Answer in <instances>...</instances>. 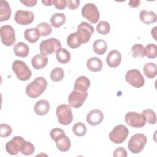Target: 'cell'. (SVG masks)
Returning <instances> with one entry per match:
<instances>
[{
  "label": "cell",
  "mask_w": 157,
  "mask_h": 157,
  "mask_svg": "<svg viewBox=\"0 0 157 157\" xmlns=\"http://www.w3.org/2000/svg\"><path fill=\"white\" fill-rule=\"evenodd\" d=\"M54 141L55 142L57 148L61 152L67 151L71 147V140L69 137L66 136L65 133L58 136Z\"/></svg>",
  "instance_id": "e0dca14e"
},
{
  "label": "cell",
  "mask_w": 157,
  "mask_h": 157,
  "mask_svg": "<svg viewBox=\"0 0 157 157\" xmlns=\"http://www.w3.org/2000/svg\"><path fill=\"white\" fill-rule=\"evenodd\" d=\"M61 48V42L56 38L54 37L42 40L39 45V49L41 53L45 55H51Z\"/></svg>",
  "instance_id": "5b68a950"
},
{
  "label": "cell",
  "mask_w": 157,
  "mask_h": 157,
  "mask_svg": "<svg viewBox=\"0 0 157 157\" xmlns=\"http://www.w3.org/2000/svg\"><path fill=\"white\" fill-rule=\"evenodd\" d=\"M145 75L149 78H153L157 74V66L154 63H147L143 67Z\"/></svg>",
  "instance_id": "f1b7e54d"
},
{
  "label": "cell",
  "mask_w": 157,
  "mask_h": 157,
  "mask_svg": "<svg viewBox=\"0 0 157 157\" xmlns=\"http://www.w3.org/2000/svg\"><path fill=\"white\" fill-rule=\"evenodd\" d=\"M147 142V137L140 133L135 134L129 140L128 147L129 150L134 153H139L142 151Z\"/></svg>",
  "instance_id": "3957f363"
},
{
  "label": "cell",
  "mask_w": 157,
  "mask_h": 157,
  "mask_svg": "<svg viewBox=\"0 0 157 157\" xmlns=\"http://www.w3.org/2000/svg\"><path fill=\"white\" fill-rule=\"evenodd\" d=\"M110 30V26L107 21H101L96 26V31L102 35L107 34Z\"/></svg>",
  "instance_id": "8d00e7d4"
},
{
  "label": "cell",
  "mask_w": 157,
  "mask_h": 157,
  "mask_svg": "<svg viewBox=\"0 0 157 157\" xmlns=\"http://www.w3.org/2000/svg\"><path fill=\"white\" fill-rule=\"evenodd\" d=\"M67 45L73 49L79 47L82 44L80 42L76 33H71L67 37Z\"/></svg>",
  "instance_id": "d6a6232c"
},
{
  "label": "cell",
  "mask_w": 157,
  "mask_h": 157,
  "mask_svg": "<svg viewBox=\"0 0 157 157\" xmlns=\"http://www.w3.org/2000/svg\"><path fill=\"white\" fill-rule=\"evenodd\" d=\"M79 0H68L67 1V6L69 9H75L80 5Z\"/></svg>",
  "instance_id": "7bdbcfd3"
},
{
  "label": "cell",
  "mask_w": 157,
  "mask_h": 157,
  "mask_svg": "<svg viewBox=\"0 0 157 157\" xmlns=\"http://www.w3.org/2000/svg\"><path fill=\"white\" fill-rule=\"evenodd\" d=\"M25 139L21 136H15L6 144V151L11 155H17L20 151Z\"/></svg>",
  "instance_id": "4fadbf2b"
},
{
  "label": "cell",
  "mask_w": 157,
  "mask_h": 157,
  "mask_svg": "<svg viewBox=\"0 0 157 157\" xmlns=\"http://www.w3.org/2000/svg\"><path fill=\"white\" fill-rule=\"evenodd\" d=\"M47 82L44 77H37L26 88V94L31 98H36L45 91Z\"/></svg>",
  "instance_id": "6da1fadb"
},
{
  "label": "cell",
  "mask_w": 157,
  "mask_h": 157,
  "mask_svg": "<svg viewBox=\"0 0 157 157\" xmlns=\"http://www.w3.org/2000/svg\"><path fill=\"white\" fill-rule=\"evenodd\" d=\"M94 27L87 22H81L77 26V36L81 44L87 43L94 33Z\"/></svg>",
  "instance_id": "52a82bcc"
},
{
  "label": "cell",
  "mask_w": 157,
  "mask_h": 157,
  "mask_svg": "<svg viewBox=\"0 0 157 157\" xmlns=\"http://www.w3.org/2000/svg\"><path fill=\"white\" fill-rule=\"evenodd\" d=\"M13 52L15 55L18 57L25 58L29 53V47L24 42H20L13 47Z\"/></svg>",
  "instance_id": "cb8c5ba5"
},
{
  "label": "cell",
  "mask_w": 157,
  "mask_h": 157,
  "mask_svg": "<svg viewBox=\"0 0 157 157\" xmlns=\"http://www.w3.org/2000/svg\"><path fill=\"white\" fill-rule=\"evenodd\" d=\"M121 61V55L117 50H111L106 57L107 65L112 68L118 67Z\"/></svg>",
  "instance_id": "2e32d148"
},
{
  "label": "cell",
  "mask_w": 157,
  "mask_h": 157,
  "mask_svg": "<svg viewBox=\"0 0 157 157\" xmlns=\"http://www.w3.org/2000/svg\"><path fill=\"white\" fill-rule=\"evenodd\" d=\"M104 119V115L102 111L98 109L91 110L86 116V121L91 126L99 124Z\"/></svg>",
  "instance_id": "9a60e30c"
},
{
  "label": "cell",
  "mask_w": 157,
  "mask_h": 157,
  "mask_svg": "<svg viewBox=\"0 0 157 157\" xmlns=\"http://www.w3.org/2000/svg\"><path fill=\"white\" fill-rule=\"evenodd\" d=\"M87 91L82 92L74 90L68 96V102L71 107L77 109L83 104L87 98Z\"/></svg>",
  "instance_id": "7c38bea8"
},
{
  "label": "cell",
  "mask_w": 157,
  "mask_h": 157,
  "mask_svg": "<svg viewBox=\"0 0 157 157\" xmlns=\"http://www.w3.org/2000/svg\"><path fill=\"white\" fill-rule=\"evenodd\" d=\"M129 135V130L123 124H118L113 128L109 134L110 140L115 144H121L124 142Z\"/></svg>",
  "instance_id": "8992f818"
},
{
  "label": "cell",
  "mask_w": 157,
  "mask_h": 157,
  "mask_svg": "<svg viewBox=\"0 0 157 157\" xmlns=\"http://www.w3.org/2000/svg\"><path fill=\"white\" fill-rule=\"evenodd\" d=\"M48 58L46 55L40 53L35 55L31 59V64L35 69H42L47 66Z\"/></svg>",
  "instance_id": "ac0fdd59"
},
{
  "label": "cell",
  "mask_w": 157,
  "mask_h": 157,
  "mask_svg": "<svg viewBox=\"0 0 157 157\" xmlns=\"http://www.w3.org/2000/svg\"><path fill=\"white\" fill-rule=\"evenodd\" d=\"M2 43L7 47L12 46L15 42V32L13 27L9 25L2 26L0 28Z\"/></svg>",
  "instance_id": "30bf717a"
},
{
  "label": "cell",
  "mask_w": 157,
  "mask_h": 157,
  "mask_svg": "<svg viewBox=\"0 0 157 157\" xmlns=\"http://www.w3.org/2000/svg\"><path fill=\"white\" fill-rule=\"evenodd\" d=\"M12 10L7 1H1L0 2V21L8 20L11 16Z\"/></svg>",
  "instance_id": "44dd1931"
},
{
  "label": "cell",
  "mask_w": 157,
  "mask_h": 157,
  "mask_svg": "<svg viewBox=\"0 0 157 157\" xmlns=\"http://www.w3.org/2000/svg\"><path fill=\"white\" fill-rule=\"evenodd\" d=\"M40 36H47L52 32V28L50 25L46 22H42L37 25L36 27Z\"/></svg>",
  "instance_id": "4dcf8cb0"
},
{
  "label": "cell",
  "mask_w": 157,
  "mask_h": 157,
  "mask_svg": "<svg viewBox=\"0 0 157 157\" xmlns=\"http://www.w3.org/2000/svg\"><path fill=\"white\" fill-rule=\"evenodd\" d=\"M20 2H21L23 5H25L26 7H34L36 5L37 3V1L36 0H25V1H20Z\"/></svg>",
  "instance_id": "ee69618b"
},
{
  "label": "cell",
  "mask_w": 157,
  "mask_h": 157,
  "mask_svg": "<svg viewBox=\"0 0 157 157\" xmlns=\"http://www.w3.org/2000/svg\"><path fill=\"white\" fill-rule=\"evenodd\" d=\"M50 105L48 101L41 99L37 101L34 107V112L40 116L46 115L50 110Z\"/></svg>",
  "instance_id": "ffe728a7"
},
{
  "label": "cell",
  "mask_w": 157,
  "mask_h": 157,
  "mask_svg": "<svg viewBox=\"0 0 157 157\" xmlns=\"http://www.w3.org/2000/svg\"><path fill=\"white\" fill-rule=\"evenodd\" d=\"M93 48L95 53L99 55H104L107 51V42L103 39H98L94 42Z\"/></svg>",
  "instance_id": "4316f807"
},
{
  "label": "cell",
  "mask_w": 157,
  "mask_h": 157,
  "mask_svg": "<svg viewBox=\"0 0 157 157\" xmlns=\"http://www.w3.org/2000/svg\"><path fill=\"white\" fill-rule=\"evenodd\" d=\"M64 133H65V132H64V130H63L62 129L59 128H55L51 130L50 135V137L52 138V139L54 140L56 138H57L58 136H59L60 135H61Z\"/></svg>",
  "instance_id": "ab89813d"
},
{
  "label": "cell",
  "mask_w": 157,
  "mask_h": 157,
  "mask_svg": "<svg viewBox=\"0 0 157 157\" xmlns=\"http://www.w3.org/2000/svg\"><path fill=\"white\" fill-rule=\"evenodd\" d=\"M125 80L135 88H141L144 85L145 79L141 72L137 69H130L125 75Z\"/></svg>",
  "instance_id": "9c48e42d"
},
{
  "label": "cell",
  "mask_w": 157,
  "mask_h": 157,
  "mask_svg": "<svg viewBox=\"0 0 157 157\" xmlns=\"http://www.w3.org/2000/svg\"><path fill=\"white\" fill-rule=\"evenodd\" d=\"M82 16L90 23H96L100 18V13L97 6L93 3H87L82 9Z\"/></svg>",
  "instance_id": "ba28073f"
},
{
  "label": "cell",
  "mask_w": 157,
  "mask_h": 157,
  "mask_svg": "<svg viewBox=\"0 0 157 157\" xmlns=\"http://www.w3.org/2000/svg\"><path fill=\"white\" fill-rule=\"evenodd\" d=\"M34 19V15L31 11L18 10L15 12L14 20L20 25H28L31 24Z\"/></svg>",
  "instance_id": "5bb4252c"
},
{
  "label": "cell",
  "mask_w": 157,
  "mask_h": 157,
  "mask_svg": "<svg viewBox=\"0 0 157 157\" xmlns=\"http://www.w3.org/2000/svg\"><path fill=\"white\" fill-rule=\"evenodd\" d=\"M142 115L144 117L146 122L150 124H155L156 123V113L152 109H145L142 112Z\"/></svg>",
  "instance_id": "f546056e"
},
{
  "label": "cell",
  "mask_w": 157,
  "mask_h": 157,
  "mask_svg": "<svg viewBox=\"0 0 157 157\" xmlns=\"http://www.w3.org/2000/svg\"><path fill=\"white\" fill-rule=\"evenodd\" d=\"M50 78L52 81L57 82L63 80L64 76V72L61 67H55L50 72Z\"/></svg>",
  "instance_id": "836d02e7"
},
{
  "label": "cell",
  "mask_w": 157,
  "mask_h": 157,
  "mask_svg": "<svg viewBox=\"0 0 157 157\" xmlns=\"http://www.w3.org/2000/svg\"><path fill=\"white\" fill-rule=\"evenodd\" d=\"M90 86V80L86 76H80L78 77L74 83V90L85 92Z\"/></svg>",
  "instance_id": "d6986e66"
},
{
  "label": "cell",
  "mask_w": 157,
  "mask_h": 157,
  "mask_svg": "<svg viewBox=\"0 0 157 157\" xmlns=\"http://www.w3.org/2000/svg\"><path fill=\"white\" fill-rule=\"evenodd\" d=\"M56 58L61 64H66L71 59V54L66 48H61L56 52Z\"/></svg>",
  "instance_id": "83f0119b"
},
{
  "label": "cell",
  "mask_w": 157,
  "mask_h": 157,
  "mask_svg": "<svg viewBox=\"0 0 157 157\" xmlns=\"http://www.w3.org/2000/svg\"><path fill=\"white\" fill-rule=\"evenodd\" d=\"M139 18L142 23L149 25L156 21L157 16L153 11H147L145 10H142L139 13Z\"/></svg>",
  "instance_id": "7402d4cb"
},
{
  "label": "cell",
  "mask_w": 157,
  "mask_h": 157,
  "mask_svg": "<svg viewBox=\"0 0 157 157\" xmlns=\"http://www.w3.org/2000/svg\"><path fill=\"white\" fill-rule=\"evenodd\" d=\"M113 155L114 157H126L128 154L125 148L123 147H118L114 150Z\"/></svg>",
  "instance_id": "60d3db41"
},
{
  "label": "cell",
  "mask_w": 157,
  "mask_h": 157,
  "mask_svg": "<svg viewBox=\"0 0 157 157\" xmlns=\"http://www.w3.org/2000/svg\"><path fill=\"white\" fill-rule=\"evenodd\" d=\"M145 56L148 58H155L157 56V47L154 44H149L144 48Z\"/></svg>",
  "instance_id": "d590c367"
},
{
  "label": "cell",
  "mask_w": 157,
  "mask_h": 157,
  "mask_svg": "<svg viewBox=\"0 0 157 157\" xmlns=\"http://www.w3.org/2000/svg\"><path fill=\"white\" fill-rule=\"evenodd\" d=\"M24 37L28 42L30 43H35L39 39L40 35L36 28H32L26 29L25 31Z\"/></svg>",
  "instance_id": "d4e9b609"
},
{
  "label": "cell",
  "mask_w": 157,
  "mask_h": 157,
  "mask_svg": "<svg viewBox=\"0 0 157 157\" xmlns=\"http://www.w3.org/2000/svg\"><path fill=\"white\" fill-rule=\"evenodd\" d=\"M12 69L17 78L21 81H26L31 77L32 72L31 69L26 64L22 61H14L12 63Z\"/></svg>",
  "instance_id": "7a4b0ae2"
},
{
  "label": "cell",
  "mask_w": 157,
  "mask_h": 157,
  "mask_svg": "<svg viewBox=\"0 0 157 157\" xmlns=\"http://www.w3.org/2000/svg\"><path fill=\"white\" fill-rule=\"evenodd\" d=\"M42 4H44L45 6H52V1H50V0H48V1H42Z\"/></svg>",
  "instance_id": "bcb514c9"
},
{
  "label": "cell",
  "mask_w": 157,
  "mask_h": 157,
  "mask_svg": "<svg viewBox=\"0 0 157 157\" xmlns=\"http://www.w3.org/2000/svg\"><path fill=\"white\" fill-rule=\"evenodd\" d=\"M72 131L75 136L78 137H82L86 133L87 128L85 124L81 122H78L73 126Z\"/></svg>",
  "instance_id": "e575fe53"
},
{
  "label": "cell",
  "mask_w": 157,
  "mask_h": 157,
  "mask_svg": "<svg viewBox=\"0 0 157 157\" xmlns=\"http://www.w3.org/2000/svg\"><path fill=\"white\" fill-rule=\"evenodd\" d=\"M52 4L56 9L59 10L64 9L67 6V1L65 0H53Z\"/></svg>",
  "instance_id": "b9f144b4"
},
{
  "label": "cell",
  "mask_w": 157,
  "mask_h": 157,
  "mask_svg": "<svg viewBox=\"0 0 157 157\" xmlns=\"http://www.w3.org/2000/svg\"><path fill=\"white\" fill-rule=\"evenodd\" d=\"M131 53L132 56L135 58H144L145 56L144 47L140 44H135L131 47Z\"/></svg>",
  "instance_id": "1f68e13d"
},
{
  "label": "cell",
  "mask_w": 157,
  "mask_h": 157,
  "mask_svg": "<svg viewBox=\"0 0 157 157\" xmlns=\"http://www.w3.org/2000/svg\"><path fill=\"white\" fill-rule=\"evenodd\" d=\"M102 61L97 57H91L86 61L87 68L92 72H98L101 71L102 68Z\"/></svg>",
  "instance_id": "603a6c76"
},
{
  "label": "cell",
  "mask_w": 157,
  "mask_h": 157,
  "mask_svg": "<svg viewBox=\"0 0 157 157\" xmlns=\"http://www.w3.org/2000/svg\"><path fill=\"white\" fill-rule=\"evenodd\" d=\"M139 4H140V1L139 0H131L129 2V6L131 7L135 8V7H139Z\"/></svg>",
  "instance_id": "f6af8a7d"
},
{
  "label": "cell",
  "mask_w": 157,
  "mask_h": 157,
  "mask_svg": "<svg viewBox=\"0 0 157 157\" xmlns=\"http://www.w3.org/2000/svg\"><path fill=\"white\" fill-rule=\"evenodd\" d=\"M12 132L10 126L7 124L1 123L0 124V136L2 138H6L9 137Z\"/></svg>",
  "instance_id": "f35d334b"
},
{
  "label": "cell",
  "mask_w": 157,
  "mask_h": 157,
  "mask_svg": "<svg viewBox=\"0 0 157 157\" xmlns=\"http://www.w3.org/2000/svg\"><path fill=\"white\" fill-rule=\"evenodd\" d=\"M126 123L132 128H142L146 124L144 117L136 112H128L124 117Z\"/></svg>",
  "instance_id": "8fae6325"
},
{
  "label": "cell",
  "mask_w": 157,
  "mask_h": 157,
  "mask_svg": "<svg viewBox=\"0 0 157 157\" xmlns=\"http://www.w3.org/2000/svg\"><path fill=\"white\" fill-rule=\"evenodd\" d=\"M35 148L33 144L25 140L23 142L21 148V153L26 156H29L33 154L34 152Z\"/></svg>",
  "instance_id": "74e56055"
},
{
  "label": "cell",
  "mask_w": 157,
  "mask_h": 157,
  "mask_svg": "<svg viewBox=\"0 0 157 157\" xmlns=\"http://www.w3.org/2000/svg\"><path fill=\"white\" fill-rule=\"evenodd\" d=\"M66 15L63 13H55L50 18V23L52 26L58 28L66 22Z\"/></svg>",
  "instance_id": "484cf974"
},
{
  "label": "cell",
  "mask_w": 157,
  "mask_h": 157,
  "mask_svg": "<svg viewBox=\"0 0 157 157\" xmlns=\"http://www.w3.org/2000/svg\"><path fill=\"white\" fill-rule=\"evenodd\" d=\"M56 114L58 122L62 125H68L72 121L73 115L70 105L63 104L58 105L56 110Z\"/></svg>",
  "instance_id": "277c9868"
}]
</instances>
